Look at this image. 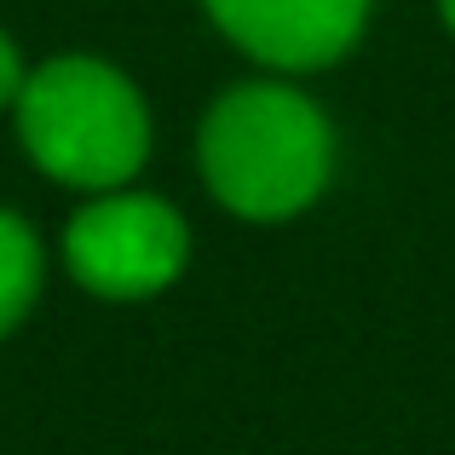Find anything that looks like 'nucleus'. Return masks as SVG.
I'll use <instances>...</instances> for the list:
<instances>
[{
  "label": "nucleus",
  "instance_id": "nucleus-1",
  "mask_svg": "<svg viewBox=\"0 0 455 455\" xmlns=\"http://www.w3.org/2000/svg\"><path fill=\"white\" fill-rule=\"evenodd\" d=\"M202 179L243 220L300 213L334 167V133L323 110L294 87L248 81L231 87L202 122Z\"/></svg>",
  "mask_w": 455,
  "mask_h": 455
},
{
  "label": "nucleus",
  "instance_id": "nucleus-5",
  "mask_svg": "<svg viewBox=\"0 0 455 455\" xmlns=\"http://www.w3.org/2000/svg\"><path fill=\"white\" fill-rule=\"evenodd\" d=\"M41 271H46V259H41L35 231L18 213L0 208V340L29 317L35 294H41Z\"/></svg>",
  "mask_w": 455,
  "mask_h": 455
},
{
  "label": "nucleus",
  "instance_id": "nucleus-3",
  "mask_svg": "<svg viewBox=\"0 0 455 455\" xmlns=\"http://www.w3.org/2000/svg\"><path fill=\"white\" fill-rule=\"evenodd\" d=\"M190 231L162 196L92 190V202L64 231V266L81 289L104 300H150L185 271Z\"/></svg>",
  "mask_w": 455,
  "mask_h": 455
},
{
  "label": "nucleus",
  "instance_id": "nucleus-2",
  "mask_svg": "<svg viewBox=\"0 0 455 455\" xmlns=\"http://www.w3.org/2000/svg\"><path fill=\"white\" fill-rule=\"evenodd\" d=\"M18 139L46 179L76 190H116L145 167L150 116L139 87L99 58H52L18 92Z\"/></svg>",
  "mask_w": 455,
  "mask_h": 455
},
{
  "label": "nucleus",
  "instance_id": "nucleus-7",
  "mask_svg": "<svg viewBox=\"0 0 455 455\" xmlns=\"http://www.w3.org/2000/svg\"><path fill=\"white\" fill-rule=\"evenodd\" d=\"M438 12H444V23L455 29V0H438Z\"/></svg>",
  "mask_w": 455,
  "mask_h": 455
},
{
  "label": "nucleus",
  "instance_id": "nucleus-6",
  "mask_svg": "<svg viewBox=\"0 0 455 455\" xmlns=\"http://www.w3.org/2000/svg\"><path fill=\"white\" fill-rule=\"evenodd\" d=\"M18 92H23V58H18V46H12V35L0 29V110L18 104Z\"/></svg>",
  "mask_w": 455,
  "mask_h": 455
},
{
  "label": "nucleus",
  "instance_id": "nucleus-4",
  "mask_svg": "<svg viewBox=\"0 0 455 455\" xmlns=\"http://www.w3.org/2000/svg\"><path fill=\"white\" fill-rule=\"evenodd\" d=\"M208 18L271 69H323L363 35L369 0H202Z\"/></svg>",
  "mask_w": 455,
  "mask_h": 455
}]
</instances>
